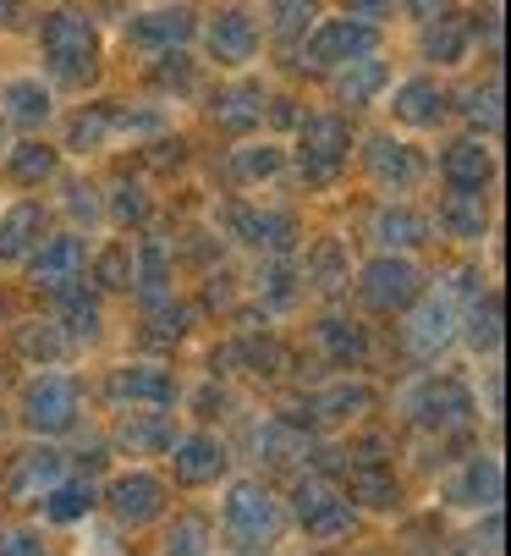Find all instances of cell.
I'll return each instance as SVG.
<instances>
[{
  "label": "cell",
  "instance_id": "obj_1",
  "mask_svg": "<svg viewBox=\"0 0 511 556\" xmlns=\"http://www.w3.org/2000/svg\"><path fill=\"white\" fill-rule=\"evenodd\" d=\"M39 45H44V66H50L55 84L82 89V84L100 77V34H94V23L82 12H72V7L50 12L44 28H39Z\"/></svg>",
  "mask_w": 511,
  "mask_h": 556
},
{
  "label": "cell",
  "instance_id": "obj_2",
  "mask_svg": "<svg viewBox=\"0 0 511 556\" xmlns=\"http://www.w3.org/2000/svg\"><path fill=\"white\" fill-rule=\"evenodd\" d=\"M281 523H286V513H281V502H276L259 480H237V485L226 491V534H231L242 551H265V545L281 534Z\"/></svg>",
  "mask_w": 511,
  "mask_h": 556
},
{
  "label": "cell",
  "instance_id": "obj_3",
  "mask_svg": "<svg viewBox=\"0 0 511 556\" xmlns=\"http://www.w3.org/2000/svg\"><path fill=\"white\" fill-rule=\"evenodd\" d=\"M374 45H380L374 23H363V17H330V23H314V34L303 39L297 66L303 72H330V66H347L358 55H374Z\"/></svg>",
  "mask_w": 511,
  "mask_h": 556
},
{
  "label": "cell",
  "instance_id": "obj_4",
  "mask_svg": "<svg viewBox=\"0 0 511 556\" xmlns=\"http://www.w3.org/2000/svg\"><path fill=\"white\" fill-rule=\"evenodd\" d=\"M292 513H297V523L308 529V540H319V545L347 540V534H353V523H358V507H353L347 496H341L330 480H319V473L297 480V491H292Z\"/></svg>",
  "mask_w": 511,
  "mask_h": 556
},
{
  "label": "cell",
  "instance_id": "obj_5",
  "mask_svg": "<svg viewBox=\"0 0 511 556\" xmlns=\"http://www.w3.org/2000/svg\"><path fill=\"white\" fill-rule=\"evenodd\" d=\"M473 414H478L473 408V391L462 380H451V375H435V380H423L418 391H407V419L423 425V430L451 435V430H468Z\"/></svg>",
  "mask_w": 511,
  "mask_h": 556
},
{
  "label": "cell",
  "instance_id": "obj_6",
  "mask_svg": "<svg viewBox=\"0 0 511 556\" xmlns=\"http://www.w3.org/2000/svg\"><path fill=\"white\" fill-rule=\"evenodd\" d=\"M347 149H353V127L341 116H308L297 132V166L308 182H330L341 166H347Z\"/></svg>",
  "mask_w": 511,
  "mask_h": 556
},
{
  "label": "cell",
  "instance_id": "obj_7",
  "mask_svg": "<svg viewBox=\"0 0 511 556\" xmlns=\"http://www.w3.org/2000/svg\"><path fill=\"white\" fill-rule=\"evenodd\" d=\"M23 425L34 435H61L77 425V380L72 375H39L23 391Z\"/></svg>",
  "mask_w": 511,
  "mask_h": 556
},
{
  "label": "cell",
  "instance_id": "obj_8",
  "mask_svg": "<svg viewBox=\"0 0 511 556\" xmlns=\"http://www.w3.org/2000/svg\"><path fill=\"white\" fill-rule=\"evenodd\" d=\"M363 303L380 308V314H396V308H412L423 298V270L401 254H380L374 265H363V281H358Z\"/></svg>",
  "mask_w": 511,
  "mask_h": 556
},
{
  "label": "cell",
  "instance_id": "obj_9",
  "mask_svg": "<svg viewBox=\"0 0 511 556\" xmlns=\"http://www.w3.org/2000/svg\"><path fill=\"white\" fill-rule=\"evenodd\" d=\"M105 396L116 408H170L182 396V380L170 375L165 364H127V369H111L105 380Z\"/></svg>",
  "mask_w": 511,
  "mask_h": 556
},
{
  "label": "cell",
  "instance_id": "obj_10",
  "mask_svg": "<svg viewBox=\"0 0 511 556\" xmlns=\"http://www.w3.org/2000/svg\"><path fill=\"white\" fill-rule=\"evenodd\" d=\"M193 34H199L193 7H154V12H143V17H132V23H127V45H132V50H143V55L182 50Z\"/></svg>",
  "mask_w": 511,
  "mask_h": 556
},
{
  "label": "cell",
  "instance_id": "obj_11",
  "mask_svg": "<svg viewBox=\"0 0 511 556\" xmlns=\"http://www.w3.org/2000/svg\"><path fill=\"white\" fill-rule=\"evenodd\" d=\"M226 226L242 237L247 249H259V254H276V260H286L292 249H297V220L286 215V210H226Z\"/></svg>",
  "mask_w": 511,
  "mask_h": 556
},
{
  "label": "cell",
  "instance_id": "obj_12",
  "mask_svg": "<svg viewBox=\"0 0 511 556\" xmlns=\"http://www.w3.org/2000/svg\"><path fill=\"white\" fill-rule=\"evenodd\" d=\"M82 265H89V249H82V237H50V243H39L34 265H28V281L39 292H72L82 281Z\"/></svg>",
  "mask_w": 511,
  "mask_h": 556
},
{
  "label": "cell",
  "instance_id": "obj_13",
  "mask_svg": "<svg viewBox=\"0 0 511 556\" xmlns=\"http://www.w3.org/2000/svg\"><path fill=\"white\" fill-rule=\"evenodd\" d=\"M451 331H457V308H451V298H446V292H430V298L412 308V320H407V353L430 364V358L446 353Z\"/></svg>",
  "mask_w": 511,
  "mask_h": 556
},
{
  "label": "cell",
  "instance_id": "obj_14",
  "mask_svg": "<svg viewBox=\"0 0 511 556\" xmlns=\"http://www.w3.org/2000/svg\"><path fill=\"white\" fill-rule=\"evenodd\" d=\"M105 502H111L116 523H127V529H143V523H154V518L165 513V485L154 480V473L132 468V473H122V480L105 491Z\"/></svg>",
  "mask_w": 511,
  "mask_h": 556
},
{
  "label": "cell",
  "instance_id": "obj_15",
  "mask_svg": "<svg viewBox=\"0 0 511 556\" xmlns=\"http://www.w3.org/2000/svg\"><path fill=\"white\" fill-rule=\"evenodd\" d=\"M61 480H66V452H55V446H28V452L17 457V468H12L7 491H12L17 502H44Z\"/></svg>",
  "mask_w": 511,
  "mask_h": 556
},
{
  "label": "cell",
  "instance_id": "obj_16",
  "mask_svg": "<svg viewBox=\"0 0 511 556\" xmlns=\"http://www.w3.org/2000/svg\"><path fill=\"white\" fill-rule=\"evenodd\" d=\"M374 408V391L363 386V380H341V386H330V391H314L308 403H303V414L297 419H286V425H341V419H358V414H369Z\"/></svg>",
  "mask_w": 511,
  "mask_h": 556
},
{
  "label": "cell",
  "instance_id": "obj_17",
  "mask_svg": "<svg viewBox=\"0 0 511 556\" xmlns=\"http://www.w3.org/2000/svg\"><path fill=\"white\" fill-rule=\"evenodd\" d=\"M391 111L407 127H440L451 116V94L435 84V77H407V84L396 89V100H391Z\"/></svg>",
  "mask_w": 511,
  "mask_h": 556
},
{
  "label": "cell",
  "instance_id": "obj_18",
  "mask_svg": "<svg viewBox=\"0 0 511 556\" xmlns=\"http://www.w3.org/2000/svg\"><path fill=\"white\" fill-rule=\"evenodd\" d=\"M204 39H209V55H215L220 66H247L253 50H259V28H253V17H247L242 7L220 12V17L209 23Z\"/></svg>",
  "mask_w": 511,
  "mask_h": 556
},
{
  "label": "cell",
  "instance_id": "obj_19",
  "mask_svg": "<svg viewBox=\"0 0 511 556\" xmlns=\"http://www.w3.org/2000/svg\"><path fill=\"white\" fill-rule=\"evenodd\" d=\"M170 452H177L170 463H177V480L182 485H215L220 473H226V463H231L215 435H177V446H170Z\"/></svg>",
  "mask_w": 511,
  "mask_h": 556
},
{
  "label": "cell",
  "instance_id": "obj_20",
  "mask_svg": "<svg viewBox=\"0 0 511 556\" xmlns=\"http://www.w3.org/2000/svg\"><path fill=\"white\" fill-rule=\"evenodd\" d=\"M446 502L451 507H489L500 502V457H468L462 473L446 485Z\"/></svg>",
  "mask_w": 511,
  "mask_h": 556
},
{
  "label": "cell",
  "instance_id": "obj_21",
  "mask_svg": "<svg viewBox=\"0 0 511 556\" xmlns=\"http://www.w3.org/2000/svg\"><path fill=\"white\" fill-rule=\"evenodd\" d=\"M44 210L39 204H12L7 215H0V260L7 265H17V260H28L39 243H44Z\"/></svg>",
  "mask_w": 511,
  "mask_h": 556
},
{
  "label": "cell",
  "instance_id": "obj_22",
  "mask_svg": "<svg viewBox=\"0 0 511 556\" xmlns=\"http://www.w3.org/2000/svg\"><path fill=\"white\" fill-rule=\"evenodd\" d=\"M440 177L451 182V188H489V177H495V154L478 143V138H457L446 154H440Z\"/></svg>",
  "mask_w": 511,
  "mask_h": 556
},
{
  "label": "cell",
  "instance_id": "obj_23",
  "mask_svg": "<svg viewBox=\"0 0 511 556\" xmlns=\"http://www.w3.org/2000/svg\"><path fill=\"white\" fill-rule=\"evenodd\" d=\"M369 172H374L380 188L407 193V188L423 177V161H418L407 143H396V138H369Z\"/></svg>",
  "mask_w": 511,
  "mask_h": 556
},
{
  "label": "cell",
  "instance_id": "obj_24",
  "mask_svg": "<svg viewBox=\"0 0 511 556\" xmlns=\"http://www.w3.org/2000/svg\"><path fill=\"white\" fill-rule=\"evenodd\" d=\"M385 84H391V66L380 55H358V61H347V66L330 77V89H335L341 105H369Z\"/></svg>",
  "mask_w": 511,
  "mask_h": 556
},
{
  "label": "cell",
  "instance_id": "obj_25",
  "mask_svg": "<svg viewBox=\"0 0 511 556\" xmlns=\"http://www.w3.org/2000/svg\"><path fill=\"white\" fill-rule=\"evenodd\" d=\"M209 116L226 127V132H253L265 122V89L259 84H231L209 100Z\"/></svg>",
  "mask_w": 511,
  "mask_h": 556
},
{
  "label": "cell",
  "instance_id": "obj_26",
  "mask_svg": "<svg viewBox=\"0 0 511 556\" xmlns=\"http://www.w3.org/2000/svg\"><path fill=\"white\" fill-rule=\"evenodd\" d=\"M50 89L39 84V77H17V84L0 89V116L17 122V127H44L50 122Z\"/></svg>",
  "mask_w": 511,
  "mask_h": 556
},
{
  "label": "cell",
  "instance_id": "obj_27",
  "mask_svg": "<svg viewBox=\"0 0 511 556\" xmlns=\"http://www.w3.org/2000/svg\"><path fill=\"white\" fill-rule=\"evenodd\" d=\"M440 226L451 237H484L489 231V199L478 188H451L440 199Z\"/></svg>",
  "mask_w": 511,
  "mask_h": 556
},
{
  "label": "cell",
  "instance_id": "obj_28",
  "mask_svg": "<svg viewBox=\"0 0 511 556\" xmlns=\"http://www.w3.org/2000/svg\"><path fill=\"white\" fill-rule=\"evenodd\" d=\"M116 441H122V452H132V457H154V452L177 446V425H170L165 414H132V419L116 430Z\"/></svg>",
  "mask_w": 511,
  "mask_h": 556
},
{
  "label": "cell",
  "instance_id": "obj_29",
  "mask_svg": "<svg viewBox=\"0 0 511 556\" xmlns=\"http://www.w3.org/2000/svg\"><path fill=\"white\" fill-rule=\"evenodd\" d=\"M347 502H353V507H374V513H385V507L401 502V485H396V473H391V468H380V463H358V468H353V480H347Z\"/></svg>",
  "mask_w": 511,
  "mask_h": 556
},
{
  "label": "cell",
  "instance_id": "obj_30",
  "mask_svg": "<svg viewBox=\"0 0 511 556\" xmlns=\"http://www.w3.org/2000/svg\"><path fill=\"white\" fill-rule=\"evenodd\" d=\"M468 45H473V34H468V23L451 17V12L430 17V28H423V61L457 66V61H468Z\"/></svg>",
  "mask_w": 511,
  "mask_h": 556
},
{
  "label": "cell",
  "instance_id": "obj_31",
  "mask_svg": "<svg viewBox=\"0 0 511 556\" xmlns=\"http://www.w3.org/2000/svg\"><path fill=\"white\" fill-rule=\"evenodd\" d=\"M374 237H380V249H418L423 237H430V220H423L418 210H407V204H385L380 215H374Z\"/></svg>",
  "mask_w": 511,
  "mask_h": 556
},
{
  "label": "cell",
  "instance_id": "obj_32",
  "mask_svg": "<svg viewBox=\"0 0 511 556\" xmlns=\"http://www.w3.org/2000/svg\"><path fill=\"white\" fill-rule=\"evenodd\" d=\"M314 342H319L335 364H363V358H369V331L353 326V320H341V314H330V320L314 326Z\"/></svg>",
  "mask_w": 511,
  "mask_h": 556
},
{
  "label": "cell",
  "instance_id": "obj_33",
  "mask_svg": "<svg viewBox=\"0 0 511 556\" xmlns=\"http://www.w3.org/2000/svg\"><path fill=\"white\" fill-rule=\"evenodd\" d=\"M94 502H100L94 480H61V485L44 496V518H50V523H77V518L94 513Z\"/></svg>",
  "mask_w": 511,
  "mask_h": 556
},
{
  "label": "cell",
  "instance_id": "obj_34",
  "mask_svg": "<svg viewBox=\"0 0 511 556\" xmlns=\"http://www.w3.org/2000/svg\"><path fill=\"white\" fill-rule=\"evenodd\" d=\"M314 23H319V0H270V34H276L281 45L308 39Z\"/></svg>",
  "mask_w": 511,
  "mask_h": 556
},
{
  "label": "cell",
  "instance_id": "obj_35",
  "mask_svg": "<svg viewBox=\"0 0 511 556\" xmlns=\"http://www.w3.org/2000/svg\"><path fill=\"white\" fill-rule=\"evenodd\" d=\"M12 342H17V353H28L34 364H55V358L72 348V342H66V331H61L55 320H23Z\"/></svg>",
  "mask_w": 511,
  "mask_h": 556
},
{
  "label": "cell",
  "instance_id": "obj_36",
  "mask_svg": "<svg viewBox=\"0 0 511 556\" xmlns=\"http://www.w3.org/2000/svg\"><path fill=\"white\" fill-rule=\"evenodd\" d=\"M303 281H314L319 292H341V287L353 281V270H347V249H341L335 237H324V243L308 254V276H303Z\"/></svg>",
  "mask_w": 511,
  "mask_h": 556
},
{
  "label": "cell",
  "instance_id": "obj_37",
  "mask_svg": "<svg viewBox=\"0 0 511 556\" xmlns=\"http://www.w3.org/2000/svg\"><path fill=\"white\" fill-rule=\"evenodd\" d=\"M7 172H12V182L39 188V182H50V177H55V149H50V143H39V138H28V143H17V149H12Z\"/></svg>",
  "mask_w": 511,
  "mask_h": 556
},
{
  "label": "cell",
  "instance_id": "obj_38",
  "mask_svg": "<svg viewBox=\"0 0 511 556\" xmlns=\"http://www.w3.org/2000/svg\"><path fill=\"white\" fill-rule=\"evenodd\" d=\"M61 326H66V342H94L100 337V303L82 287L61 292Z\"/></svg>",
  "mask_w": 511,
  "mask_h": 556
},
{
  "label": "cell",
  "instance_id": "obj_39",
  "mask_svg": "<svg viewBox=\"0 0 511 556\" xmlns=\"http://www.w3.org/2000/svg\"><path fill=\"white\" fill-rule=\"evenodd\" d=\"M281 161H286V154H281L276 143H247V149H231L226 172H231L237 182H265V177L281 172Z\"/></svg>",
  "mask_w": 511,
  "mask_h": 556
},
{
  "label": "cell",
  "instance_id": "obj_40",
  "mask_svg": "<svg viewBox=\"0 0 511 556\" xmlns=\"http://www.w3.org/2000/svg\"><path fill=\"white\" fill-rule=\"evenodd\" d=\"M468 342H473V353H495V348H500V298H495V292L473 303V314H468Z\"/></svg>",
  "mask_w": 511,
  "mask_h": 556
},
{
  "label": "cell",
  "instance_id": "obj_41",
  "mask_svg": "<svg viewBox=\"0 0 511 556\" xmlns=\"http://www.w3.org/2000/svg\"><path fill=\"white\" fill-rule=\"evenodd\" d=\"M159 556H209V518H199V513L177 518V529L165 534Z\"/></svg>",
  "mask_w": 511,
  "mask_h": 556
},
{
  "label": "cell",
  "instance_id": "obj_42",
  "mask_svg": "<svg viewBox=\"0 0 511 556\" xmlns=\"http://www.w3.org/2000/svg\"><path fill=\"white\" fill-rule=\"evenodd\" d=\"M149 77H154L159 89H177V94H193V89H199V66H193L182 50L154 55V72H149Z\"/></svg>",
  "mask_w": 511,
  "mask_h": 556
},
{
  "label": "cell",
  "instance_id": "obj_43",
  "mask_svg": "<svg viewBox=\"0 0 511 556\" xmlns=\"http://www.w3.org/2000/svg\"><path fill=\"white\" fill-rule=\"evenodd\" d=\"M94 281H100L105 292L132 287V243H111V249L94 260Z\"/></svg>",
  "mask_w": 511,
  "mask_h": 556
},
{
  "label": "cell",
  "instance_id": "obj_44",
  "mask_svg": "<svg viewBox=\"0 0 511 556\" xmlns=\"http://www.w3.org/2000/svg\"><path fill=\"white\" fill-rule=\"evenodd\" d=\"M111 220L116 226H143L149 220V193L138 182H116L111 188Z\"/></svg>",
  "mask_w": 511,
  "mask_h": 556
},
{
  "label": "cell",
  "instance_id": "obj_45",
  "mask_svg": "<svg viewBox=\"0 0 511 556\" xmlns=\"http://www.w3.org/2000/svg\"><path fill=\"white\" fill-rule=\"evenodd\" d=\"M111 132H116V127H111V111H105V105H89V111L72 122V149L89 154V149H100Z\"/></svg>",
  "mask_w": 511,
  "mask_h": 556
},
{
  "label": "cell",
  "instance_id": "obj_46",
  "mask_svg": "<svg viewBox=\"0 0 511 556\" xmlns=\"http://www.w3.org/2000/svg\"><path fill=\"white\" fill-rule=\"evenodd\" d=\"M149 314H154V337H159V342H182V337L193 331V308L177 303V298L159 303V308H149Z\"/></svg>",
  "mask_w": 511,
  "mask_h": 556
},
{
  "label": "cell",
  "instance_id": "obj_47",
  "mask_svg": "<svg viewBox=\"0 0 511 556\" xmlns=\"http://www.w3.org/2000/svg\"><path fill=\"white\" fill-rule=\"evenodd\" d=\"M468 116L478 122V127H500V77H489V84H478L473 94H468Z\"/></svg>",
  "mask_w": 511,
  "mask_h": 556
},
{
  "label": "cell",
  "instance_id": "obj_48",
  "mask_svg": "<svg viewBox=\"0 0 511 556\" xmlns=\"http://www.w3.org/2000/svg\"><path fill=\"white\" fill-rule=\"evenodd\" d=\"M0 556H50V551H44V540L34 529H7L0 534Z\"/></svg>",
  "mask_w": 511,
  "mask_h": 556
},
{
  "label": "cell",
  "instance_id": "obj_49",
  "mask_svg": "<svg viewBox=\"0 0 511 556\" xmlns=\"http://www.w3.org/2000/svg\"><path fill=\"white\" fill-rule=\"evenodd\" d=\"M259 298H270V303H276V308H286V303H292V298H297V276H292V270H286V265H276V270H270V281H265V287H259Z\"/></svg>",
  "mask_w": 511,
  "mask_h": 556
},
{
  "label": "cell",
  "instance_id": "obj_50",
  "mask_svg": "<svg viewBox=\"0 0 511 556\" xmlns=\"http://www.w3.org/2000/svg\"><path fill=\"white\" fill-rule=\"evenodd\" d=\"M149 161H154V166H182V161H188V143H182V138H165V143H154Z\"/></svg>",
  "mask_w": 511,
  "mask_h": 556
},
{
  "label": "cell",
  "instance_id": "obj_51",
  "mask_svg": "<svg viewBox=\"0 0 511 556\" xmlns=\"http://www.w3.org/2000/svg\"><path fill=\"white\" fill-rule=\"evenodd\" d=\"M66 193H72V199H66V204H72V215H89V220H94V210H100V204H94V193H89V188L72 182Z\"/></svg>",
  "mask_w": 511,
  "mask_h": 556
},
{
  "label": "cell",
  "instance_id": "obj_52",
  "mask_svg": "<svg viewBox=\"0 0 511 556\" xmlns=\"http://www.w3.org/2000/svg\"><path fill=\"white\" fill-rule=\"evenodd\" d=\"M396 7H401V12H412V17H423V23H430V17H440V12H446V0H396Z\"/></svg>",
  "mask_w": 511,
  "mask_h": 556
},
{
  "label": "cell",
  "instance_id": "obj_53",
  "mask_svg": "<svg viewBox=\"0 0 511 556\" xmlns=\"http://www.w3.org/2000/svg\"><path fill=\"white\" fill-rule=\"evenodd\" d=\"M385 7H391V0H353V17H363V23H369V17H380Z\"/></svg>",
  "mask_w": 511,
  "mask_h": 556
},
{
  "label": "cell",
  "instance_id": "obj_54",
  "mask_svg": "<svg viewBox=\"0 0 511 556\" xmlns=\"http://www.w3.org/2000/svg\"><path fill=\"white\" fill-rule=\"evenodd\" d=\"M23 17V0H0V28H17Z\"/></svg>",
  "mask_w": 511,
  "mask_h": 556
},
{
  "label": "cell",
  "instance_id": "obj_55",
  "mask_svg": "<svg viewBox=\"0 0 511 556\" xmlns=\"http://www.w3.org/2000/svg\"><path fill=\"white\" fill-rule=\"evenodd\" d=\"M0 435H7V425H0Z\"/></svg>",
  "mask_w": 511,
  "mask_h": 556
}]
</instances>
